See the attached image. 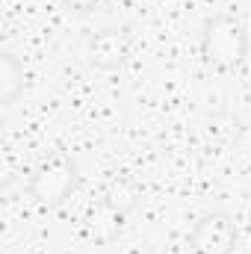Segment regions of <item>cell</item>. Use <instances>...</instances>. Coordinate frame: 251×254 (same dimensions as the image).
<instances>
[{
  "mask_svg": "<svg viewBox=\"0 0 251 254\" xmlns=\"http://www.w3.org/2000/svg\"><path fill=\"white\" fill-rule=\"evenodd\" d=\"M21 89H24V68L18 65L12 54H3L0 57V98H3V104H12Z\"/></svg>",
  "mask_w": 251,
  "mask_h": 254,
  "instance_id": "obj_6",
  "label": "cell"
},
{
  "mask_svg": "<svg viewBox=\"0 0 251 254\" xmlns=\"http://www.w3.org/2000/svg\"><path fill=\"white\" fill-rule=\"evenodd\" d=\"M101 198H107L113 207H119L122 213H130L133 207H136V201H139V190H136V184H130V181H113L107 192L101 195Z\"/></svg>",
  "mask_w": 251,
  "mask_h": 254,
  "instance_id": "obj_7",
  "label": "cell"
},
{
  "mask_svg": "<svg viewBox=\"0 0 251 254\" xmlns=\"http://www.w3.org/2000/svg\"><path fill=\"white\" fill-rule=\"evenodd\" d=\"M125 216H127V213H122L119 207H113L107 198H101L98 204H92V207H89L86 222H83V231H86V237H89L92 243L107 246V243H113V240L122 234Z\"/></svg>",
  "mask_w": 251,
  "mask_h": 254,
  "instance_id": "obj_5",
  "label": "cell"
},
{
  "mask_svg": "<svg viewBox=\"0 0 251 254\" xmlns=\"http://www.w3.org/2000/svg\"><path fill=\"white\" fill-rule=\"evenodd\" d=\"M77 181H80L77 163L68 154H54L51 160H45L33 172V178H30V195L39 204H45V207H57V204H63L65 198L77 190Z\"/></svg>",
  "mask_w": 251,
  "mask_h": 254,
  "instance_id": "obj_2",
  "label": "cell"
},
{
  "mask_svg": "<svg viewBox=\"0 0 251 254\" xmlns=\"http://www.w3.org/2000/svg\"><path fill=\"white\" fill-rule=\"evenodd\" d=\"M189 246L195 254H231L237 246V222L228 213L201 216L189 231Z\"/></svg>",
  "mask_w": 251,
  "mask_h": 254,
  "instance_id": "obj_3",
  "label": "cell"
},
{
  "mask_svg": "<svg viewBox=\"0 0 251 254\" xmlns=\"http://www.w3.org/2000/svg\"><path fill=\"white\" fill-rule=\"evenodd\" d=\"M130 48H133V33L130 27H116V30H101L89 39L86 45V60L92 68H101V71H113L130 57Z\"/></svg>",
  "mask_w": 251,
  "mask_h": 254,
  "instance_id": "obj_4",
  "label": "cell"
},
{
  "mask_svg": "<svg viewBox=\"0 0 251 254\" xmlns=\"http://www.w3.org/2000/svg\"><path fill=\"white\" fill-rule=\"evenodd\" d=\"M246 54H249V33L240 18L219 12L204 21L201 57L207 65H213L219 71H231L246 60Z\"/></svg>",
  "mask_w": 251,
  "mask_h": 254,
  "instance_id": "obj_1",
  "label": "cell"
},
{
  "mask_svg": "<svg viewBox=\"0 0 251 254\" xmlns=\"http://www.w3.org/2000/svg\"><path fill=\"white\" fill-rule=\"evenodd\" d=\"M65 6H71L74 12H95L104 6V0H63Z\"/></svg>",
  "mask_w": 251,
  "mask_h": 254,
  "instance_id": "obj_8",
  "label": "cell"
}]
</instances>
